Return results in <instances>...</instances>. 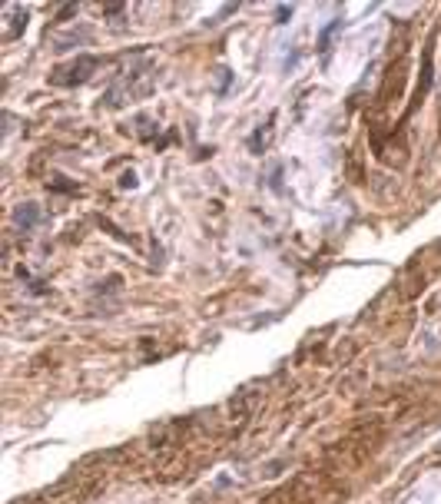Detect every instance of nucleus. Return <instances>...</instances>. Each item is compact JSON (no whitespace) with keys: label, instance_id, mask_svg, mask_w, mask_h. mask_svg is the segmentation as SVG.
<instances>
[{"label":"nucleus","instance_id":"f03ea898","mask_svg":"<svg viewBox=\"0 0 441 504\" xmlns=\"http://www.w3.org/2000/svg\"><path fill=\"white\" fill-rule=\"evenodd\" d=\"M37 219H40L37 202H27V206H20V209H17V216H13V223H17L20 229H30Z\"/></svg>","mask_w":441,"mask_h":504},{"label":"nucleus","instance_id":"f257e3e1","mask_svg":"<svg viewBox=\"0 0 441 504\" xmlns=\"http://www.w3.org/2000/svg\"><path fill=\"white\" fill-rule=\"evenodd\" d=\"M93 66H97V60H93V57H83V60H74L70 66H60V70L53 74V80H57V83H83V80H90Z\"/></svg>","mask_w":441,"mask_h":504}]
</instances>
